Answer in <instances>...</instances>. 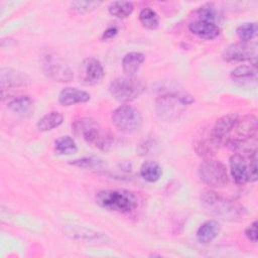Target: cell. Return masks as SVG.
<instances>
[{
  "label": "cell",
  "mask_w": 258,
  "mask_h": 258,
  "mask_svg": "<svg viewBox=\"0 0 258 258\" xmlns=\"http://www.w3.org/2000/svg\"><path fill=\"white\" fill-rule=\"evenodd\" d=\"M145 90V85L139 79L129 76L118 77L109 85L110 94L119 102L128 103L140 97Z\"/></svg>",
  "instance_id": "cell-6"
},
{
  "label": "cell",
  "mask_w": 258,
  "mask_h": 258,
  "mask_svg": "<svg viewBox=\"0 0 258 258\" xmlns=\"http://www.w3.org/2000/svg\"><path fill=\"white\" fill-rule=\"evenodd\" d=\"M139 21L146 29L154 30L159 26V17L150 7H145L139 12Z\"/></svg>",
  "instance_id": "cell-25"
},
{
  "label": "cell",
  "mask_w": 258,
  "mask_h": 258,
  "mask_svg": "<svg viewBox=\"0 0 258 258\" xmlns=\"http://www.w3.org/2000/svg\"><path fill=\"white\" fill-rule=\"evenodd\" d=\"M221 226L216 220H208L204 222L197 231V239L202 244L213 242L219 235Z\"/></svg>",
  "instance_id": "cell-17"
},
{
  "label": "cell",
  "mask_w": 258,
  "mask_h": 258,
  "mask_svg": "<svg viewBox=\"0 0 258 258\" xmlns=\"http://www.w3.org/2000/svg\"><path fill=\"white\" fill-rule=\"evenodd\" d=\"M145 60V54L139 51L126 53L122 58V69L126 76L133 77Z\"/></svg>",
  "instance_id": "cell-18"
},
{
  "label": "cell",
  "mask_w": 258,
  "mask_h": 258,
  "mask_svg": "<svg viewBox=\"0 0 258 258\" xmlns=\"http://www.w3.org/2000/svg\"><path fill=\"white\" fill-rule=\"evenodd\" d=\"M231 78L235 81L249 82L255 81L257 78V69L256 64L250 66H239L231 72Z\"/></svg>",
  "instance_id": "cell-22"
},
{
  "label": "cell",
  "mask_w": 258,
  "mask_h": 258,
  "mask_svg": "<svg viewBox=\"0 0 258 258\" xmlns=\"http://www.w3.org/2000/svg\"><path fill=\"white\" fill-rule=\"evenodd\" d=\"M111 119L114 126L124 133H134L142 126L141 113L135 107L127 104L116 108Z\"/></svg>",
  "instance_id": "cell-8"
},
{
  "label": "cell",
  "mask_w": 258,
  "mask_h": 258,
  "mask_svg": "<svg viewBox=\"0 0 258 258\" xmlns=\"http://www.w3.org/2000/svg\"><path fill=\"white\" fill-rule=\"evenodd\" d=\"M91 99V95L84 91L77 88L67 87L63 88L58 94V102L60 105L69 107L80 103H86Z\"/></svg>",
  "instance_id": "cell-15"
},
{
  "label": "cell",
  "mask_w": 258,
  "mask_h": 258,
  "mask_svg": "<svg viewBox=\"0 0 258 258\" xmlns=\"http://www.w3.org/2000/svg\"><path fill=\"white\" fill-rule=\"evenodd\" d=\"M54 150L60 155H72L77 153L78 146L71 136L66 135L60 136L54 141Z\"/></svg>",
  "instance_id": "cell-24"
},
{
  "label": "cell",
  "mask_w": 258,
  "mask_h": 258,
  "mask_svg": "<svg viewBox=\"0 0 258 258\" xmlns=\"http://www.w3.org/2000/svg\"><path fill=\"white\" fill-rule=\"evenodd\" d=\"M202 207L211 215L225 221H237L243 217L244 210L237 203L225 199L212 189L201 192Z\"/></svg>",
  "instance_id": "cell-2"
},
{
  "label": "cell",
  "mask_w": 258,
  "mask_h": 258,
  "mask_svg": "<svg viewBox=\"0 0 258 258\" xmlns=\"http://www.w3.org/2000/svg\"><path fill=\"white\" fill-rule=\"evenodd\" d=\"M7 108L13 113L24 114L31 110L33 106V101L29 96H14L8 99Z\"/></svg>",
  "instance_id": "cell-20"
},
{
  "label": "cell",
  "mask_w": 258,
  "mask_h": 258,
  "mask_svg": "<svg viewBox=\"0 0 258 258\" xmlns=\"http://www.w3.org/2000/svg\"><path fill=\"white\" fill-rule=\"evenodd\" d=\"M236 33L241 41L249 42L257 33V24L255 22L243 23L238 26Z\"/></svg>",
  "instance_id": "cell-27"
},
{
  "label": "cell",
  "mask_w": 258,
  "mask_h": 258,
  "mask_svg": "<svg viewBox=\"0 0 258 258\" xmlns=\"http://www.w3.org/2000/svg\"><path fill=\"white\" fill-rule=\"evenodd\" d=\"M101 4V1H72L71 8L78 14H86L94 11Z\"/></svg>",
  "instance_id": "cell-28"
},
{
  "label": "cell",
  "mask_w": 258,
  "mask_h": 258,
  "mask_svg": "<svg viewBox=\"0 0 258 258\" xmlns=\"http://www.w3.org/2000/svg\"><path fill=\"white\" fill-rule=\"evenodd\" d=\"M118 33V27L117 26H110L108 27L104 32H103V35H102V39L103 40H108V39H111L113 37H115Z\"/></svg>",
  "instance_id": "cell-31"
},
{
  "label": "cell",
  "mask_w": 258,
  "mask_h": 258,
  "mask_svg": "<svg viewBox=\"0 0 258 258\" xmlns=\"http://www.w3.org/2000/svg\"><path fill=\"white\" fill-rule=\"evenodd\" d=\"M134 5L130 1H113L108 7V11L111 15L117 18H126L132 14Z\"/></svg>",
  "instance_id": "cell-23"
},
{
  "label": "cell",
  "mask_w": 258,
  "mask_h": 258,
  "mask_svg": "<svg viewBox=\"0 0 258 258\" xmlns=\"http://www.w3.org/2000/svg\"><path fill=\"white\" fill-rule=\"evenodd\" d=\"M257 226L258 223L257 221H254L249 227L245 230V235L246 237L253 243H256L258 240V232H257Z\"/></svg>",
  "instance_id": "cell-30"
},
{
  "label": "cell",
  "mask_w": 258,
  "mask_h": 258,
  "mask_svg": "<svg viewBox=\"0 0 258 258\" xmlns=\"http://www.w3.org/2000/svg\"><path fill=\"white\" fill-rule=\"evenodd\" d=\"M195 99L184 91H167L156 100V112L164 120H172L182 112L185 106L194 103Z\"/></svg>",
  "instance_id": "cell-5"
},
{
  "label": "cell",
  "mask_w": 258,
  "mask_h": 258,
  "mask_svg": "<svg viewBox=\"0 0 258 258\" xmlns=\"http://www.w3.org/2000/svg\"><path fill=\"white\" fill-rule=\"evenodd\" d=\"M230 171L235 182L244 184L257 180V151L246 150L230 157Z\"/></svg>",
  "instance_id": "cell-4"
},
{
  "label": "cell",
  "mask_w": 258,
  "mask_h": 258,
  "mask_svg": "<svg viewBox=\"0 0 258 258\" xmlns=\"http://www.w3.org/2000/svg\"><path fill=\"white\" fill-rule=\"evenodd\" d=\"M198 174L200 179L211 187H223L229 182L226 166L217 160L203 161L199 166Z\"/></svg>",
  "instance_id": "cell-9"
},
{
  "label": "cell",
  "mask_w": 258,
  "mask_h": 258,
  "mask_svg": "<svg viewBox=\"0 0 258 258\" xmlns=\"http://www.w3.org/2000/svg\"><path fill=\"white\" fill-rule=\"evenodd\" d=\"M70 164L84 168V169H102L105 166V161L100 157L96 156H89V157H82L79 159L72 160Z\"/></svg>",
  "instance_id": "cell-26"
},
{
  "label": "cell",
  "mask_w": 258,
  "mask_h": 258,
  "mask_svg": "<svg viewBox=\"0 0 258 258\" xmlns=\"http://www.w3.org/2000/svg\"><path fill=\"white\" fill-rule=\"evenodd\" d=\"M73 131L89 145L102 151H108L113 144V136L99 123L89 117H82L73 123Z\"/></svg>",
  "instance_id": "cell-1"
},
{
  "label": "cell",
  "mask_w": 258,
  "mask_h": 258,
  "mask_svg": "<svg viewBox=\"0 0 258 258\" xmlns=\"http://www.w3.org/2000/svg\"><path fill=\"white\" fill-rule=\"evenodd\" d=\"M189 31L202 39L212 40L220 35V27L217 24L196 20L188 24Z\"/></svg>",
  "instance_id": "cell-16"
},
{
  "label": "cell",
  "mask_w": 258,
  "mask_h": 258,
  "mask_svg": "<svg viewBox=\"0 0 258 258\" xmlns=\"http://www.w3.org/2000/svg\"><path fill=\"white\" fill-rule=\"evenodd\" d=\"M29 82L28 77L11 68H3L0 71V86L2 92L11 88L26 86Z\"/></svg>",
  "instance_id": "cell-14"
},
{
  "label": "cell",
  "mask_w": 258,
  "mask_h": 258,
  "mask_svg": "<svg viewBox=\"0 0 258 258\" xmlns=\"http://www.w3.org/2000/svg\"><path fill=\"white\" fill-rule=\"evenodd\" d=\"M95 199L101 208L120 214H130L139 205L137 196L128 189H103L97 192Z\"/></svg>",
  "instance_id": "cell-3"
},
{
  "label": "cell",
  "mask_w": 258,
  "mask_h": 258,
  "mask_svg": "<svg viewBox=\"0 0 258 258\" xmlns=\"http://www.w3.org/2000/svg\"><path fill=\"white\" fill-rule=\"evenodd\" d=\"M40 63L44 75L54 82L68 83L74 78L69 64L54 52L44 51L40 56Z\"/></svg>",
  "instance_id": "cell-7"
},
{
  "label": "cell",
  "mask_w": 258,
  "mask_h": 258,
  "mask_svg": "<svg viewBox=\"0 0 258 258\" xmlns=\"http://www.w3.org/2000/svg\"><path fill=\"white\" fill-rule=\"evenodd\" d=\"M102 63L94 57L83 60L80 67V82L87 86H93L99 83L104 77Z\"/></svg>",
  "instance_id": "cell-12"
},
{
  "label": "cell",
  "mask_w": 258,
  "mask_h": 258,
  "mask_svg": "<svg viewBox=\"0 0 258 258\" xmlns=\"http://www.w3.org/2000/svg\"><path fill=\"white\" fill-rule=\"evenodd\" d=\"M198 15L200 17L199 20L214 23V24H216V21L218 19L217 10L215 9V7L212 4H206V5L202 6L198 10Z\"/></svg>",
  "instance_id": "cell-29"
},
{
  "label": "cell",
  "mask_w": 258,
  "mask_h": 258,
  "mask_svg": "<svg viewBox=\"0 0 258 258\" xmlns=\"http://www.w3.org/2000/svg\"><path fill=\"white\" fill-rule=\"evenodd\" d=\"M256 45L249 42H236L227 46L223 52V59L228 62L250 60L256 64Z\"/></svg>",
  "instance_id": "cell-11"
},
{
  "label": "cell",
  "mask_w": 258,
  "mask_h": 258,
  "mask_svg": "<svg viewBox=\"0 0 258 258\" xmlns=\"http://www.w3.org/2000/svg\"><path fill=\"white\" fill-rule=\"evenodd\" d=\"M63 122V116L57 111H51L43 115L36 123V127L40 132L50 131L57 128Z\"/></svg>",
  "instance_id": "cell-19"
},
{
  "label": "cell",
  "mask_w": 258,
  "mask_h": 258,
  "mask_svg": "<svg viewBox=\"0 0 258 258\" xmlns=\"http://www.w3.org/2000/svg\"><path fill=\"white\" fill-rule=\"evenodd\" d=\"M140 175L148 182H155L161 177L162 169L157 162L148 160L143 162L140 166Z\"/></svg>",
  "instance_id": "cell-21"
},
{
  "label": "cell",
  "mask_w": 258,
  "mask_h": 258,
  "mask_svg": "<svg viewBox=\"0 0 258 258\" xmlns=\"http://www.w3.org/2000/svg\"><path fill=\"white\" fill-rule=\"evenodd\" d=\"M64 232L67 235L75 241H79L85 244L90 245H100L105 244L109 241V238L103 234L90 229H86L83 227H68Z\"/></svg>",
  "instance_id": "cell-13"
},
{
  "label": "cell",
  "mask_w": 258,
  "mask_h": 258,
  "mask_svg": "<svg viewBox=\"0 0 258 258\" xmlns=\"http://www.w3.org/2000/svg\"><path fill=\"white\" fill-rule=\"evenodd\" d=\"M238 117L239 115L235 113H230L219 118L216 121L215 125L211 130L209 138L217 148H219L221 145L227 144Z\"/></svg>",
  "instance_id": "cell-10"
}]
</instances>
